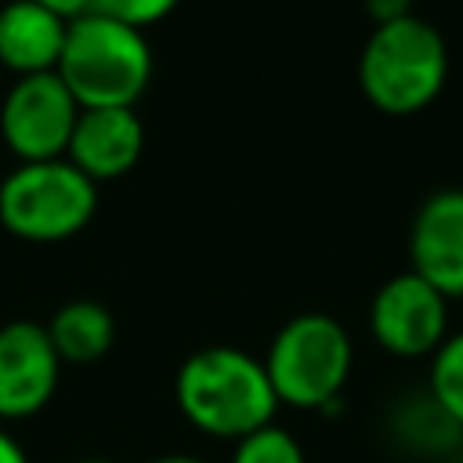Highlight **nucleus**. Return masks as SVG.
<instances>
[{"mask_svg":"<svg viewBox=\"0 0 463 463\" xmlns=\"http://www.w3.org/2000/svg\"><path fill=\"white\" fill-rule=\"evenodd\" d=\"M174 402L184 423L213 441H239L275 423L279 412L264 362L228 344L199 347L181 362L174 376Z\"/></svg>","mask_w":463,"mask_h":463,"instance_id":"obj_1","label":"nucleus"},{"mask_svg":"<svg viewBox=\"0 0 463 463\" xmlns=\"http://www.w3.org/2000/svg\"><path fill=\"white\" fill-rule=\"evenodd\" d=\"M54 72L80 109H134L152 76V47L141 29L87 11L69 22Z\"/></svg>","mask_w":463,"mask_h":463,"instance_id":"obj_2","label":"nucleus"},{"mask_svg":"<svg viewBox=\"0 0 463 463\" xmlns=\"http://www.w3.org/2000/svg\"><path fill=\"white\" fill-rule=\"evenodd\" d=\"M449 80V43L441 29L420 14L383 22L358 54V87L373 109L412 116L427 109Z\"/></svg>","mask_w":463,"mask_h":463,"instance_id":"obj_3","label":"nucleus"},{"mask_svg":"<svg viewBox=\"0 0 463 463\" xmlns=\"http://www.w3.org/2000/svg\"><path fill=\"white\" fill-rule=\"evenodd\" d=\"M260 362L279 405L300 412H329L351 380L354 344L333 315L304 311L271 336Z\"/></svg>","mask_w":463,"mask_h":463,"instance_id":"obj_4","label":"nucleus"},{"mask_svg":"<svg viewBox=\"0 0 463 463\" xmlns=\"http://www.w3.org/2000/svg\"><path fill=\"white\" fill-rule=\"evenodd\" d=\"M98 206V184L65 156L18 163L0 181V224L25 242H61L87 228Z\"/></svg>","mask_w":463,"mask_h":463,"instance_id":"obj_5","label":"nucleus"},{"mask_svg":"<svg viewBox=\"0 0 463 463\" xmlns=\"http://www.w3.org/2000/svg\"><path fill=\"white\" fill-rule=\"evenodd\" d=\"M449 307L452 300H445L416 271H398L369 300V333L376 347L391 358H430L452 333Z\"/></svg>","mask_w":463,"mask_h":463,"instance_id":"obj_6","label":"nucleus"},{"mask_svg":"<svg viewBox=\"0 0 463 463\" xmlns=\"http://www.w3.org/2000/svg\"><path fill=\"white\" fill-rule=\"evenodd\" d=\"M80 105L58 72L18 76L0 105V134L22 163L61 159L76 127Z\"/></svg>","mask_w":463,"mask_h":463,"instance_id":"obj_7","label":"nucleus"},{"mask_svg":"<svg viewBox=\"0 0 463 463\" xmlns=\"http://www.w3.org/2000/svg\"><path fill=\"white\" fill-rule=\"evenodd\" d=\"M61 358L40 322L0 326V423L33 420L58 391Z\"/></svg>","mask_w":463,"mask_h":463,"instance_id":"obj_8","label":"nucleus"},{"mask_svg":"<svg viewBox=\"0 0 463 463\" xmlns=\"http://www.w3.org/2000/svg\"><path fill=\"white\" fill-rule=\"evenodd\" d=\"M409 271L445 300H463V188L427 195L409 228Z\"/></svg>","mask_w":463,"mask_h":463,"instance_id":"obj_9","label":"nucleus"},{"mask_svg":"<svg viewBox=\"0 0 463 463\" xmlns=\"http://www.w3.org/2000/svg\"><path fill=\"white\" fill-rule=\"evenodd\" d=\"M145 148V127L134 109H80L65 159L94 184L123 177Z\"/></svg>","mask_w":463,"mask_h":463,"instance_id":"obj_10","label":"nucleus"},{"mask_svg":"<svg viewBox=\"0 0 463 463\" xmlns=\"http://www.w3.org/2000/svg\"><path fill=\"white\" fill-rule=\"evenodd\" d=\"M69 22L36 0H11L0 7V65L18 76L54 72Z\"/></svg>","mask_w":463,"mask_h":463,"instance_id":"obj_11","label":"nucleus"},{"mask_svg":"<svg viewBox=\"0 0 463 463\" xmlns=\"http://www.w3.org/2000/svg\"><path fill=\"white\" fill-rule=\"evenodd\" d=\"M391 438L402 452L420 459H452L463 449V427L423 391L391 409Z\"/></svg>","mask_w":463,"mask_h":463,"instance_id":"obj_12","label":"nucleus"},{"mask_svg":"<svg viewBox=\"0 0 463 463\" xmlns=\"http://www.w3.org/2000/svg\"><path fill=\"white\" fill-rule=\"evenodd\" d=\"M61 365H94L116 340V318L98 300H69L43 326Z\"/></svg>","mask_w":463,"mask_h":463,"instance_id":"obj_13","label":"nucleus"},{"mask_svg":"<svg viewBox=\"0 0 463 463\" xmlns=\"http://www.w3.org/2000/svg\"><path fill=\"white\" fill-rule=\"evenodd\" d=\"M445 412L463 427V329H452L445 344L427 358V387Z\"/></svg>","mask_w":463,"mask_h":463,"instance_id":"obj_14","label":"nucleus"},{"mask_svg":"<svg viewBox=\"0 0 463 463\" xmlns=\"http://www.w3.org/2000/svg\"><path fill=\"white\" fill-rule=\"evenodd\" d=\"M228 463H307V452L289 427L268 423V427L232 441Z\"/></svg>","mask_w":463,"mask_h":463,"instance_id":"obj_15","label":"nucleus"},{"mask_svg":"<svg viewBox=\"0 0 463 463\" xmlns=\"http://www.w3.org/2000/svg\"><path fill=\"white\" fill-rule=\"evenodd\" d=\"M174 7H177V0H94L90 11H98L105 18H116V22L145 33V25L166 18Z\"/></svg>","mask_w":463,"mask_h":463,"instance_id":"obj_16","label":"nucleus"},{"mask_svg":"<svg viewBox=\"0 0 463 463\" xmlns=\"http://www.w3.org/2000/svg\"><path fill=\"white\" fill-rule=\"evenodd\" d=\"M365 11H369V18H373L376 25L412 14V11H409V0H365Z\"/></svg>","mask_w":463,"mask_h":463,"instance_id":"obj_17","label":"nucleus"},{"mask_svg":"<svg viewBox=\"0 0 463 463\" xmlns=\"http://www.w3.org/2000/svg\"><path fill=\"white\" fill-rule=\"evenodd\" d=\"M0 463H33L29 452H25V445L4 423H0Z\"/></svg>","mask_w":463,"mask_h":463,"instance_id":"obj_18","label":"nucleus"},{"mask_svg":"<svg viewBox=\"0 0 463 463\" xmlns=\"http://www.w3.org/2000/svg\"><path fill=\"white\" fill-rule=\"evenodd\" d=\"M36 4H43L47 11H54L65 22H72V18H80V14H87L94 7V0H36Z\"/></svg>","mask_w":463,"mask_h":463,"instance_id":"obj_19","label":"nucleus"},{"mask_svg":"<svg viewBox=\"0 0 463 463\" xmlns=\"http://www.w3.org/2000/svg\"><path fill=\"white\" fill-rule=\"evenodd\" d=\"M148 463H210V459L192 456V452H163V456H156V459H148Z\"/></svg>","mask_w":463,"mask_h":463,"instance_id":"obj_20","label":"nucleus"},{"mask_svg":"<svg viewBox=\"0 0 463 463\" xmlns=\"http://www.w3.org/2000/svg\"><path fill=\"white\" fill-rule=\"evenodd\" d=\"M72 463H116V459H105V456H83V459H72Z\"/></svg>","mask_w":463,"mask_h":463,"instance_id":"obj_21","label":"nucleus"},{"mask_svg":"<svg viewBox=\"0 0 463 463\" xmlns=\"http://www.w3.org/2000/svg\"><path fill=\"white\" fill-rule=\"evenodd\" d=\"M445 463H463V449H459V452H456L452 459H445Z\"/></svg>","mask_w":463,"mask_h":463,"instance_id":"obj_22","label":"nucleus"}]
</instances>
